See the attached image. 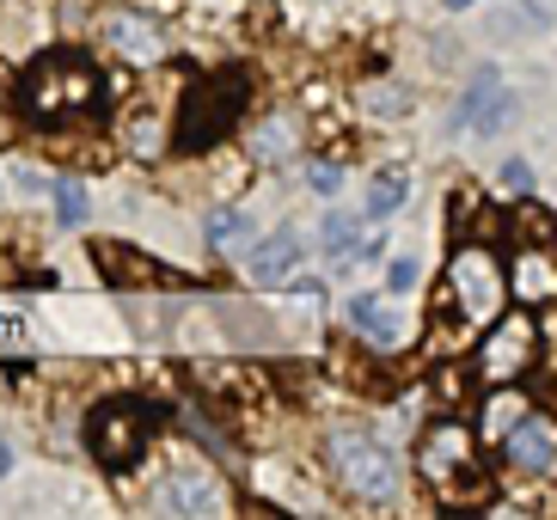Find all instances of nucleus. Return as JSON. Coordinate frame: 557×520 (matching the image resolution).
Instances as JSON below:
<instances>
[{
	"label": "nucleus",
	"mask_w": 557,
	"mask_h": 520,
	"mask_svg": "<svg viewBox=\"0 0 557 520\" xmlns=\"http://www.w3.org/2000/svg\"><path fill=\"white\" fill-rule=\"evenodd\" d=\"M447 7H454V13H466V7H478V0H447Z\"/></svg>",
	"instance_id": "a878e982"
},
{
	"label": "nucleus",
	"mask_w": 557,
	"mask_h": 520,
	"mask_svg": "<svg viewBox=\"0 0 557 520\" xmlns=\"http://www.w3.org/2000/svg\"><path fill=\"white\" fill-rule=\"evenodd\" d=\"M361 104H368L374 116H398V111H410V92H405V86H368Z\"/></svg>",
	"instance_id": "6ab92c4d"
},
{
	"label": "nucleus",
	"mask_w": 557,
	"mask_h": 520,
	"mask_svg": "<svg viewBox=\"0 0 557 520\" xmlns=\"http://www.w3.org/2000/svg\"><path fill=\"white\" fill-rule=\"evenodd\" d=\"M92 98H99V74L86 62H50L32 81V104L44 116H55L62 104H92Z\"/></svg>",
	"instance_id": "20e7f679"
},
{
	"label": "nucleus",
	"mask_w": 557,
	"mask_h": 520,
	"mask_svg": "<svg viewBox=\"0 0 557 520\" xmlns=\"http://www.w3.org/2000/svg\"><path fill=\"white\" fill-rule=\"evenodd\" d=\"M405 196H410V178H405V172H380V178L368 184V214L405 209Z\"/></svg>",
	"instance_id": "2eb2a0df"
},
{
	"label": "nucleus",
	"mask_w": 557,
	"mask_h": 520,
	"mask_svg": "<svg viewBox=\"0 0 557 520\" xmlns=\"http://www.w3.org/2000/svg\"><path fill=\"white\" fill-rule=\"evenodd\" d=\"M417 288V258H393V270H386V294H410Z\"/></svg>",
	"instance_id": "5701e85b"
},
{
	"label": "nucleus",
	"mask_w": 557,
	"mask_h": 520,
	"mask_svg": "<svg viewBox=\"0 0 557 520\" xmlns=\"http://www.w3.org/2000/svg\"><path fill=\"white\" fill-rule=\"evenodd\" d=\"M515 288H521V300H545V294H557V270H552V258L527 251V258L515 263Z\"/></svg>",
	"instance_id": "4468645a"
},
{
	"label": "nucleus",
	"mask_w": 557,
	"mask_h": 520,
	"mask_svg": "<svg viewBox=\"0 0 557 520\" xmlns=\"http://www.w3.org/2000/svg\"><path fill=\"white\" fill-rule=\"evenodd\" d=\"M521 417H527L521 398H515V392H503V398H491V410H484V429H491V435H508Z\"/></svg>",
	"instance_id": "a211bd4d"
},
{
	"label": "nucleus",
	"mask_w": 557,
	"mask_h": 520,
	"mask_svg": "<svg viewBox=\"0 0 557 520\" xmlns=\"http://www.w3.org/2000/svg\"><path fill=\"white\" fill-rule=\"evenodd\" d=\"M496 184H503L508 196H527V190H533V160H521V153H515V160H503Z\"/></svg>",
	"instance_id": "4be33fe9"
},
{
	"label": "nucleus",
	"mask_w": 557,
	"mask_h": 520,
	"mask_svg": "<svg viewBox=\"0 0 557 520\" xmlns=\"http://www.w3.org/2000/svg\"><path fill=\"white\" fill-rule=\"evenodd\" d=\"M459 459H472V435H466V429L442 423L435 435L423 441V472H429V478H447ZM466 472H478V466H466Z\"/></svg>",
	"instance_id": "f8f14e48"
},
{
	"label": "nucleus",
	"mask_w": 557,
	"mask_h": 520,
	"mask_svg": "<svg viewBox=\"0 0 557 520\" xmlns=\"http://www.w3.org/2000/svg\"><path fill=\"white\" fill-rule=\"evenodd\" d=\"M288 153H295V123H263L258 129V160H288Z\"/></svg>",
	"instance_id": "dca6fc26"
},
{
	"label": "nucleus",
	"mask_w": 557,
	"mask_h": 520,
	"mask_svg": "<svg viewBox=\"0 0 557 520\" xmlns=\"http://www.w3.org/2000/svg\"><path fill=\"white\" fill-rule=\"evenodd\" d=\"M55 221H62V227H81V221H86V190L74 178L55 184Z\"/></svg>",
	"instance_id": "f3484780"
},
{
	"label": "nucleus",
	"mask_w": 557,
	"mask_h": 520,
	"mask_svg": "<svg viewBox=\"0 0 557 520\" xmlns=\"http://www.w3.org/2000/svg\"><path fill=\"white\" fill-rule=\"evenodd\" d=\"M300 258H307V239H300L295 227H276L270 239H258L246 251V276L258 282V288H282V282L300 270Z\"/></svg>",
	"instance_id": "423d86ee"
},
{
	"label": "nucleus",
	"mask_w": 557,
	"mask_h": 520,
	"mask_svg": "<svg viewBox=\"0 0 557 520\" xmlns=\"http://www.w3.org/2000/svg\"><path fill=\"white\" fill-rule=\"evenodd\" d=\"M129 141H135V153H148V160H153V153H160V123H153V116H141Z\"/></svg>",
	"instance_id": "b1692460"
},
{
	"label": "nucleus",
	"mask_w": 557,
	"mask_h": 520,
	"mask_svg": "<svg viewBox=\"0 0 557 520\" xmlns=\"http://www.w3.org/2000/svg\"><path fill=\"white\" fill-rule=\"evenodd\" d=\"M104 37H111L116 55H129L135 67L165 62V32L153 25L148 13H104Z\"/></svg>",
	"instance_id": "0eeeda50"
},
{
	"label": "nucleus",
	"mask_w": 557,
	"mask_h": 520,
	"mask_svg": "<svg viewBox=\"0 0 557 520\" xmlns=\"http://www.w3.org/2000/svg\"><path fill=\"white\" fill-rule=\"evenodd\" d=\"M349 325H356L361 343H374V349H398V343H405V319H398L380 294H356V300H349Z\"/></svg>",
	"instance_id": "9d476101"
},
{
	"label": "nucleus",
	"mask_w": 557,
	"mask_h": 520,
	"mask_svg": "<svg viewBox=\"0 0 557 520\" xmlns=\"http://www.w3.org/2000/svg\"><path fill=\"white\" fill-rule=\"evenodd\" d=\"M153 508H165V515H227L233 496L209 466L184 459V466H172V472L153 484Z\"/></svg>",
	"instance_id": "f03ea898"
},
{
	"label": "nucleus",
	"mask_w": 557,
	"mask_h": 520,
	"mask_svg": "<svg viewBox=\"0 0 557 520\" xmlns=\"http://www.w3.org/2000/svg\"><path fill=\"white\" fill-rule=\"evenodd\" d=\"M92 454H99L111 472H123V466L141 454V429H135V417H123V410H104L99 423H92Z\"/></svg>",
	"instance_id": "9b49d317"
},
{
	"label": "nucleus",
	"mask_w": 557,
	"mask_h": 520,
	"mask_svg": "<svg viewBox=\"0 0 557 520\" xmlns=\"http://www.w3.org/2000/svg\"><path fill=\"white\" fill-rule=\"evenodd\" d=\"M508 459H515V472H552L557 466V429L540 423V417H521V423L508 429Z\"/></svg>",
	"instance_id": "6e6552de"
},
{
	"label": "nucleus",
	"mask_w": 557,
	"mask_h": 520,
	"mask_svg": "<svg viewBox=\"0 0 557 520\" xmlns=\"http://www.w3.org/2000/svg\"><path fill=\"white\" fill-rule=\"evenodd\" d=\"M325 459H331V472H337V484L356 490L361 503H393L398 496V459L368 429H331Z\"/></svg>",
	"instance_id": "f257e3e1"
},
{
	"label": "nucleus",
	"mask_w": 557,
	"mask_h": 520,
	"mask_svg": "<svg viewBox=\"0 0 557 520\" xmlns=\"http://www.w3.org/2000/svg\"><path fill=\"white\" fill-rule=\"evenodd\" d=\"M356 221H349V214H331V221H325V233H319V245H325V251H331V258H344V251H349V245H356Z\"/></svg>",
	"instance_id": "aec40b11"
},
{
	"label": "nucleus",
	"mask_w": 557,
	"mask_h": 520,
	"mask_svg": "<svg viewBox=\"0 0 557 520\" xmlns=\"http://www.w3.org/2000/svg\"><path fill=\"white\" fill-rule=\"evenodd\" d=\"M527 356H533V325H527V319H508V325H496V337L484 343L478 368L491 380H508V374H521Z\"/></svg>",
	"instance_id": "1a4fd4ad"
},
{
	"label": "nucleus",
	"mask_w": 557,
	"mask_h": 520,
	"mask_svg": "<svg viewBox=\"0 0 557 520\" xmlns=\"http://www.w3.org/2000/svg\"><path fill=\"white\" fill-rule=\"evenodd\" d=\"M508 116H515V92L503 86L496 67H478L472 86H466V98H459V111H454V129L496 135V129H508Z\"/></svg>",
	"instance_id": "7ed1b4c3"
},
{
	"label": "nucleus",
	"mask_w": 557,
	"mask_h": 520,
	"mask_svg": "<svg viewBox=\"0 0 557 520\" xmlns=\"http://www.w3.org/2000/svg\"><path fill=\"white\" fill-rule=\"evenodd\" d=\"M13 472V447H7V435H0V478Z\"/></svg>",
	"instance_id": "393cba45"
},
{
	"label": "nucleus",
	"mask_w": 557,
	"mask_h": 520,
	"mask_svg": "<svg viewBox=\"0 0 557 520\" xmlns=\"http://www.w3.org/2000/svg\"><path fill=\"white\" fill-rule=\"evenodd\" d=\"M454 300H459V312H466V319H491L496 312V258L491 251H459L454 258Z\"/></svg>",
	"instance_id": "39448f33"
},
{
	"label": "nucleus",
	"mask_w": 557,
	"mask_h": 520,
	"mask_svg": "<svg viewBox=\"0 0 557 520\" xmlns=\"http://www.w3.org/2000/svg\"><path fill=\"white\" fill-rule=\"evenodd\" d=\"M307 190L312 196H337V190H344V165H337V160H312L307 165Z\"/></svg>",
	"instance_id": "412c9836"
},
{
	"label": "nucleus",
	"mask_w": 557,
	"mask_h": 520,
	"mask_svg": "<svg viewBox=\"0 0 557 520\" xmlns=\"http://www.w3.org/2000/svg\"><path fill=\"white\" fill-rule=\"evenodd\" d=\"M251 245V214L246 209H214L209 214V251H221V258H239Z\"/></svg>",
	"instance_id": "ddd939ff"
}]
</instances>
